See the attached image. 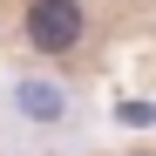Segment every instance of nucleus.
I'll use <instances>...</instances> for the list:
<instances>
[{"label":"nucleus","mask_w":156,"mask_h":156,"mask_svg":"<svg viewBox=\"0 0 156 156\" xmlns=\"http://www.w3.org/2000/svg\"><path fill=\"white\" fill-rule=\"evenodd\" d=\"M20 34H27L34 55H75V48L88 41V7L82 0H27Z\"/></svg>","instance_id":"obj_1"},{"label":"nucleus","mask_w":156,"mask_h":156,"mask_svg":"<svg viewBox=\"0 0 156 156\" xmlns=\"http://www.w3.org/2000/svg\"><path fill=\"white\" fill-rule=\"evenodd\" d=\"M14 109L27 122H61L68 115V95H61V82H48V75H20L14 82Z\"/></svg>","instance_id":"obj_2"}]
</instances>
